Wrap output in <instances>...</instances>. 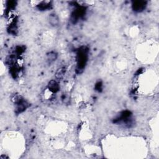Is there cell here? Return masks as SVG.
Here are the masks:
<instances>
[{
  "mask_svg": "<svg viewBox=\"0 0 159 159\" xmlns=\"http://www.w3.org/2000/svg\"><path fill=\"white\" fill-rule=\"evenodd\" d=\"M48 21H49V23L51 24L52 26H57L59 24V19L58 16L55 14L52 13L50 14L49 17H48Z\"/></svg>",
  "mask_w": 159,
  "mask_h": 159,
  "instance_id": "obj_5",
  "label": "cell"
},
{
  "mask_svg": "<svg viewBox=\"0 0 159 159\" xmlns=\"http://www.w3.org/2000/svg\"><path fill=\"white\" fill-rule=\"evenodd\" d=\"M47 60L50 61V62H53L57 58V54L55 52H51L47 53Z\"/></svg>",
  "mask_w": 159,
  "mask_h": 159,
  "instance_id": "obj_7",
  "label": "cell"
},
{
  "mask_svg": "<svg viewBox=\"0 0 159 159\" xmlns=\"http://www.w3.org/2000/svg\"><path fill=\"white\" fill-rule=\"evenodd\" d=\"M65 72H66L65 67H64V66L60 67V68H59L56 72V78L59 80L61 79H62L65 74Z\"/></svg>",
  "mask_w": 159,
  "mask_h": 159,
  "instance_id": "obj_6",
  "label": "cell"
},
{
  "mask_svg": "<svg viewBox=\"0 0 159 159\" xmlns=\"http://www.w3.org/2000/svg\"><path fill=\"white\" fill-rule=\"evenodd\" d=\"M85 13V9L83 7H78L77 9L75 10L73 12V13L72 15V21H73V22H75L78 20V18L81 17L84 15Z\"/></svg>",
  "mask_w": 159,
  "mask_h": 159,
  "instance_id": "obj_2",
  "label": "cell"
},
{
  "mask_svg": "<svg viewBox=\"0 0 159 159\" xmlns=\"http://www.w3.org/2000/svg\"><path fill=\"white\" fill-rule=\"evenodd\" d=\"M101 87H102V85L101 83H98V84H96V89L97 90H99L100 91V89L101 90Z\"/></svg>",
  "mask_w": 159,
  "mask_h": 159,
  "instance_id": "obj_9",
  "label": "cell"
},
{
  "mask_svg": "<svg viewBox=\"0 0 159 159\" xmlns=\"http://www.w3.org/2000/svg\"><path fill=\"white\" fill-rule=\"evenodd\" d=\"M146 7L145 1H135L132 5V8L134 11L136 12H141Z\"/></svg>",
  "mask_w": 159,
  "mask_h": 159,
  "instance_id": "obj_3",
  "label": "cell"
},
{
  "mask_svg": "<svg viewBox=\"0 0 159 159\" xmlns=\"http://www.w3.org/2000/svg\"><path fill=\"white\" fill-rule=\"evenodd\" d=\"M48 88L53 93H57L59 90V85L56 80H51L48 84Z\"/></svg>",
  "mask_w": 159,
  "mask_h": 159,
  "instance_id": "obj_4",
  "label": "cell"
},
{
  "mask_svg": "<svg viewBox=\"0 0 159 159\" xmlns=\"http://www.w3.org/2000/svg\"><path fill=\"white\" fill-rule=\"evenodd\" d=\"M87 60V54L85 49L80 50L78 54V66L79 69H82L85 66Z\"/></svg>",
  "mask_w": 159,
  "mask_h": 159,
  "instance_id": "obj_1",
  "label": "cell"
},
{
  "mask_svg": "<svg viewBox=\"0 0 159 159\" xmlns=\"http://www.w3.org/2000/svg\"><path fill=\"white\" fill-rule=\"evenodd\" d=\"M50 6L51 5L49 4H47V3H45V2H42L41 4H39L38 6V8L40 10L44 11V10H46L47 9H49L50 8Z\"/></svg>",
  "mask_w": 159,
  "mask_h": 159,
  "instance_id": "obj_8",
  "label": "cell"
}]
</instances>
